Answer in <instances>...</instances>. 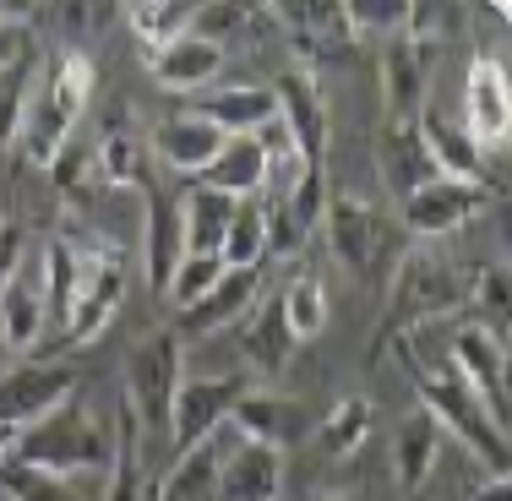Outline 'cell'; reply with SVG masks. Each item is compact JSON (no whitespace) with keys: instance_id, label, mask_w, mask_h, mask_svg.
<instances>
[{"instance_id":"obj_41","label":"cell","mask_w":512,"mask_h":501,"mask_svg":"<svg viewBox=\"0 0 512 501\" xmlns=\"http://www.w3.org/2000/svg\"><path fill=\"white\" fill-rule=\"evenodd\" d=\"M469 501H512V485H507V474H491L485 485H474Z\"/></svg>"},{"instance_id":"obj_44","label":"cell","mask_w":512,"mask_h":501,"mask_svg":"<svg viewBox=\"0 0 512 501\" xmlns=\"http://www.w3.org/2000/svg\"><path fill=\"white\" fill-rule=\"evenodd\" d=\"M306 501H365V496H306Z\"/></svg>"},{"instance_id":"obj_5","label":"cell","mask_w":512,"mask_h":501,"mask_svg":"<svg viewBox=\"0 0 512 501\" xmlns=\"http://www.w3.org/2000/svg\"><path fill=\"white\" fill-rule=\"evenodd\" d=\"M180 382H186V349H180L175 327L148 333L126 354V393L120 398L131 403L142 436H169V409H175Z\"/></svg>"},{"instance_id":"obj_19","label":"cell","mask_w":512,"mask_h":501,"mask_svg":"<svg viewBox=\"0 0 512 501\" xmlns=\"http://www.w3.org/2000/svg\"><path fill=\"white\" fill-rule=\"evenodd\" d=\"M120 295H126V267H99V273H88L82 278V289H77V300H71V316L60 322V333H55V349H82V344H93V338L109 327V316H115V305Z\"/></svg>"},{"instance_id":"obj_14","label":"cell","mask_w":512,"mask_h":501,"mask_svg":"<svg viewBox=\"0 0 512 501\" xmlns=\"http://www.w3.org/2000/svg\"><path fill=\"white\" fill-rule=\"evenodd\" d=\"M186 262V224H180V191L148 186V229H142V278L164 300L175 267Z\"/></svg>"},{"instance_id":"obj_12","label":"cell","mask_w":512,"mask_h":501,"mask_svg":"<svg viewBox=\"0 0 512 501\" xmlns=\"http://www.w3.org/2000/svg\"><path fill=\"white\" fill-rule=\"evenodd\" d=\"M273 104H278V120H284L295 153L306 158V164H327V142H333V131H327V104H322V93H316L311 71L289 66L284 77L273 82Z\"/></svg>"},{"instance_id":"obj_7","label":"cell","mask_w":512,"mask_h":501,"mask_svg":"<svg viewBox=\"0 0 512 501\" xmlns=\"http://www.w3.org/2000/svg\"><path fill=\"white\" fill-rule=\"evenodd\" d=\"M496 191L502 186H474V180H442L436 175L431 186H420L414 197H404V218H398V229H404L409 240H442L463 229L469 218H480L485 207L496 202Z\"/></svg>"},{"instance_id":"obj_40","label":"cell","mask_w":512,"mask_h":501,"mask_svg":"<svg viewBox=\"0 0 512 501\" xmlns=\"http://www.w3.org/2000/svg\"><path fill=\"white\" fill-rule=\"evenodd\" d=\"M22 251H28V235H22V224H0V284H6V278L22 267Z\"/></svg>"},{"instance_id":"obj_39","label":"cell","mask_w":512,"mask_h":501,"mask_svg":"<svg viewBox=\"0 0 512 501\" xmlns=\"http://www.w3.org/2000/svg\"><path fill=\"white\" fill-rule=\"evenodd\" d=\"M256 11L251 6H235V0H207V6H191V39L213 44V50H224L229 39H235L240 28H251Z\"/></svg>"},{"instance_id":"obj_26","label":"cell","mask_w":512,"mask_h":501,"mask_svg":"<svg viewBox=\"0 0 512 501\" xmlns=\"http://www.w3.org/2000/svg\"><path fill=\"white\" fill-rule=\"evenodd\" d=\"M197 186H213L235 202H251L256 191L267 186V158L256 148V137H224V148H218V158L197 175Z\"/></svg>"},{"instance_id":"obj_36","label":"cell","mask_w":512,"mask_h":501,"mask_svg":"<svg viewBox=\"0 0 512 501\" xmlns=\"http://www.w3.org/2000/svg\"><path fill=\"white\" fill-rule=\"evenodd\" d=\"M186 28H191V6H131V33L142 44V60L164 44L186 39Z\"/></svg>"},{"instance_id":"obj_35","label":"cell","mask_w":512,"mask_h":501,"mask_svg":"<svg viewBox=\"0 0 512 501\" xmlns=\"http://www.w3.org/2000/svg\"><path fill=\"white\" fill-rule=\"evenodd\" d=\"M218 278H224V256H218V251H186V262L175 267L164 300L175 305V311H186V305H197L207 289L218 284Z\"/></svg>"},{"instance_id":"obj_37","label":"cell","mask_w":512,"mask_h":501,"mask_svg":"<svg viewBox=\"0 0 512 501\" xmlns=\"http://www.w3.org/2000/svg\"><path fill=\"white\" fill-rule=\"evenodd\" d=\"M289 213V224L300 229V235H311L316 224H322V213H327V164H306L295 175V186H289V197L278 202Z\"/></svg>"},{"instance_id":"obj_3","label":"cell","mask_w":512,"mask_h":501,"mask_svg":"<svg viewBox=\"0 0 512 501\" xmlns=\"http://www.w3.org/2000/svg\"><path fill=\"white\" fill-rule=\"evenodd\" d=\"M453 311H463V284H458L453 267H447V256L404 251L393 284H387V322H382V333H376V349L393 333L442 322V316H453Z\"/></svg>"},{"instance_id":"obj_20","label":"cell","mask_w":512,"mask_h":501,"mask_svg":"<svg viewBox=\"0 0 512 501\" xmlns=\"http://www.w3.org/2000/svg\"><path fill=\"white\" fill-rule=\"evenodd\" d=\"M414 131H420V142H425V153H431V164L442 180H474V186H485V148L458 126V120H447L436 104H425L420 120H414Z\"/></svg>"},{"instance_id":"obj_16","label":"cell","mask_w":512,"mask_h":501,"mask_svg":"<svg viewBox=\"0 0 512 501\" xmlns=\"http://www.w3.org/2000/svg\"><path fill=\"white\" fill-rule=\"evenodd\" d=\"M284 496V452L235 436V447L218 463L213 501H278Z\"/></svg>"},{"instance_id":"obj_21","label":"cell","mask_w":512,"mask_h":501,"mask_svg":"<svg viewBox=\"0 0 512 501\" xmlns=\"http://www.w3.org/2000/svg\"><path fill=\"white\" fill-rule=\"evenodd\" d=\"M376 175H382V186L393 191L398 202L414 197L420 186H431L436 164H431V153H425L420 131L414 126H382L376 131Z\"/></svg>"},{"instance_id":"obj_38","label":"cell","mask_w":512,"mask_h":501,"mask_svg":"<svg viewBox=\"0 0 512 501\" xmlns=\"http://www.w3.org/2000/svg\"><path fill=\"white\" fill-rule=\"evenodd\" d=\"M463 305H474V311H480V322H474V327L507 338V262H485L480 273H474V295L463 300Z\"/></svg>"},{"instance_id":"obj_33","label":"cell","mask_w":512,"mask_h":501,"mask_svg":"<svg viewBox=\"0 0 512 501\" xmlns=\"http://www.w3.org/2000/svg\"><path fill=\"white\" fill-rule=\"evenodd\" d=\"M33 82H39V60H33V50H22L11 66H0V153L17 148L22 109H28V99H33Z\"/></svg>"},{"instance_id":"obj_28","label":"cell","mask_w":512,"mask_h":501,"mask_svg":"<svg viewBox=\"0 0 512 501\" xmlns=\"http://www.w3.org/2000/svg\"><path fill=\"white\" fill-rule=\"evenodd\" d=\"M436 458H442V425L431 420L425 409H414L404 425H398L393 436V474L404 491H420L425 480H431Z\"/></svg>"},{"instance_id":"obj_43","label":"cell","mask_w":512,"mask_h":501,"mask_svg":"<svg viewBox=\"0 0 512 501\" xmlns=\"http://www.w3.org/2000/svg\"><path fill=\"white\" fill-rule=\"evenodd\" d=\"M6 360H11V344H6V333H0V371H6Z\"/></svg>"},{"instance_id":"obj_34","label":"cell","mask_w":512,"mask_h":501,"mask_svg":"<svg viewBox=\"0 0 512 501\" xmlns=\"http://www.w3.org/2000/svg\"><path fill=\"white\" fill-rule=\"evenodd\" d=\"M0 501H88L71 491V480H55V474H39L28 463H0Z\"/></svg>"},{"instance_id":"obj_13","label":"cell","mask_w":512,"mask_h":501,"mask_svg":"<svg viewBox=\"0 0 512 501\" xmlns=\"http://www.w3.org/2000/svg\"><path fill=\"white\" fill-rule=\"evenodd\" d=\"M229 425H235L246 442H262V447H273V452L306 442V436L316 431V420H311L306 403H295V398H284V393H256V387H251V393H240V403L229 409Z\"/></svg>"},{"instance_id":"obj_18","label":"cell","mask_w":512,"mask_h":501,"mask_svg":"<svg viewBox=\"0 0 512 501\" xmlns=\"http://www.w3.org/2000/svg\"><path fill=\"white\" fill-rule=\"evenodd\" d=\"M322 229L333 240L338 262L349 267V278L371 284V256H376V229H382V213L360 197H333L322 213Z\"/></svg>"},{"instance_id":"obj_27","label":"cell","mask_w":512,"mask_h":501,"mask_svg":"<svg viewBox=\"0 0 512 501\" xmlns=\"http://www.w3.org/2000/svg\"><path fill=\"white\" fill-rule=\"evenodd\" d=\"M93 169H99V180H109V186H142V191L153 186L148 142H142V131L126 115L109 120V131L99 137V148H93Z\"/></svg>"},{"instance_id":"obj_25","label":"cell","mask_w":512,"mask_h":501,"mask_svg":"<svg viewBox=\"0 0 512 501\" xmlns=\"http://www.w3.org/2000/svg\"><path fill=\"white\" fill-rule=\"evenodd\" d=\"M218 71H224V50L191 39V33L148 55V77L158 82V88H169V93H186V99H191V93H202Z\"/></svg>"},{"instance_id":"obj_8","label":"cell","mask_w":512,"mask_h":501,"mask_svg":"<svg viewBox=\"0 0 512 501\" xmlns=\"http://www.w3.org/2000/svg\"><path fill=\"white\" fill-rule=\"evenodd\" d=\"M240 393H251L246 376H186L169 409V452H191L202 447L218 425H229V409L240 403Z\"/></svg>"},{"instance_id":"obj_30","label":"cell","mask_w":512,"mask_h":501,"mask_svg":"<svg viewBox=\"0 0 512 501\" xmlns=\"http://www.w3.org/2000/svg\"><path fill=\"white\" fill-rule=\"evenodd\" d=\"M371 420H376V409H371V398H338L333 409L316 420V447H322V458H355V452L365 447V436H371Z\"/></svg>"},{"instance_id":"obj_15","label":"cell","mask_w":512,"mask_h":501,"mask_svg":"<svg viewBox=\"0 0 512 501\" xmlns=\"http://www.w3.org/2000/svg\"><path fill=\"white\" fill-rule=\"evenodd\" d=\"M256 300H262V267H251V273L224 267V278H218L197 305L180 311L175 338H207V333H224V327H240V316H246Z\"/></svg>"},{"instance_id":"obj_1","label":"cell","mask_w":512,"mask_h":501,"mask_svg":"<svg viewBox=\"0 0 512 501\" xmlns=\"http://www.w3.org/2000/svg\"><path fill=\"white\" fill-rule=\"evenodd\" d=\"M93 60L82 50H60L50 66L33 82V99L22 109V131H17V153L28 158L33 169H50L71 142V126L82 120V109L93 99Z\"/></svg>"},{"instance_id":"obj_23","label":"cell","mask_w":512,"mask_h":501,"mask_svg":"<svg viewBox=\"0 0 512 501\" xmlns=\"http://www.w3.org/2000/svg\"><path fill=\"white\" fill-rule=\"evenodd\" d=\"M218 148H224V131H213L207 120L191 115V109H180V115H169L153 126V153L164 158L169 169H180L186 180H197L218 158Z\"/></svg>"},{"instance_id":"obj_29","label":"cell","mask_w":512,"mask_h":501,"mask_svg":"<svg viewBox=\"0 0 512 501\" xmlns=\"http://www.w3.org/2000/svg\"><path fill=\"white\" fill-rule=\"evenodd\" d=\"M235 197H224V191L213 186H197V180H186V191H180V224H186V251H218L224 246V229L229 218H235Z\"/></svg>"},{"instance_id":"obj_32","label":"cell","mask_w":512,"mask_h":501,"mask_svg":"<svg viewBox=\"0 0 512 501\" xmlns=\"http://www.w3.org/2000/svg\"><path fill=\"white\" fill-rule=\"evenodd\" d=\"M218 256H224V267H240V273L267 267V213H262V202H240L235 207Z\"/></svg>"},{"instance_id":"obj_4","label":"cell","mask_w":512,"mask_h":501,"mask_svg":"<svg viewBox=\"0 0 512 501\" xmlns=\"http://www.w3.org/2000/svg\"><path fill=\"white\" fill-rule=\"evenodd\" d=\"M414 387H420V409L431 414L436 425H442V436H458V442L469 447L491 474H507V431L491 420V414H485V403L458 382L453 365L420 376Z\"/></svg>"},{"instance_id":"obj_17","label":"cell","mask_w":512,"mask_h":501,"mask_svg":"<svg viewBox=\"0 0 512 501\" xmlns=\"http://www.w3.org/2000/svg\"><path fill=\"white\" fill-rule=\"evenodd\" d=\"M180 109H191V115L207 120L213 131H224V137H256L278 115L273 88H256V82H246V88H202Z\"/></svg>"},{"instance_id":"obj_31","label":"cell","mask_w":512,"mask_h":501,"mask_svg":"<svg viewBox=\"0 0 512 501\" xmlns=\"http://www.w3.org/2000/svg\"><path fill=\"white\" fill-rule=\"evenodd\" d=\"M278 305H284V322L289 333H295V344H306V338H316L327 327V289L316 273H289V284L278 289Z\"/></svg>"},{"instance_id":"obj_42","label":"cell","mask_w":512,"mask_h":501,"mask_svg":"<svg viewBox=\"0 0 512 501\" xmlns=\"http://www.w3.org/2000/svg\"><path fill=\"white\" fill-rule=\"evenodd\" d=\"M11 452H17V431H11V425H0V463H11Z\"/></svg>"},{"instance_id":"obj_22","label":"cell","mask_w":512,"mask_h":501,"mask_svg":"<svg viewBox=\"0 0 512 501\" xmlns=\"http://www.w3.org/2000/svg\"><path fill=\"white\" fill-rule=\"evenodd\" d=\"M44 327H50L44 284H39V273H28V256H22V267L0 284V333H6L11 354H17V349H39Z\"/></svg>"},{"instance_id":"obj_6","label":"cell","mask_w":512,"mask_h":501,"mask_svg":"<svg viewBox=\"0 0 512 501\" xmlns=\"http://www.w3.org/2000/svg\"><path fill=\"white\" fill-rule=\"evenodd\" d=\"M66 398H77V365L66 360H28L0 371V425H11V431L39 425Z\"/></svg>"},{"instance_id":"obj_11","label":"cell","mask_w":512,"mask_h":501,"mask_svg":"<svg viewBox=\"0 0 512 501\" xmlns=\"http://www.w3.org/2000/svg\"><path fill=\"white\" fill-rule=\"evenodd\" d=\"M431 50L409 44L404 33L382 39V126H414L425 109V82H431Z\"/></svg>"},{"instance_id":"obj_24","label":"cell","mask_w":512,"mask_h":501,"mask_svg":"<svg viewBox=\"0 0 512 501\" xmlns=\"http://www.w3.org/2000/svg\"><path fill=\"white\" fill-rule=\"evenodd\" d=\"M295 333H289V322H284V305H278V295H267V300H256L246 316H240V354L256 365V371H267V376H278L289 360H295Z\"/></svg>"},{"instance_id":"obj_9","label":"cell","mask_w":512,"mask_h":501,"mask_svg":"<svg viewBox=\"0 0 512 501\" xmlns=\"http://www.w3.org/2000/svg\"><path fill=\"white\" fill-rule=\"evenodd\" d=\"M447 365H453L458 382L485 403V414L507 431V371H512L507 338H496V333H485V327L469 322V327H458L453 344H447Z\"/></svg>"},{"instance_id":"obj_2","label":"cell","mask_w":512,"mask_h":501,"mask_svg":"<svg viewBox=\"0 0 512 501\" xmlns=\"http://www.w3.org/2000/svg\"><path fill=\"white\" fill-rule=\"evenodd\" d=\"M109 452H115V425H104L82 398H66L39 425L17 431V452L11 458L39 474H55V480H71V474H88V469L104 474Z\"/></svg>"},{"instance_id":"obj_10","label":"cell","mask_w":512,"mask_h":501,"mask_svg":"<svg viewBox=\"0 0 512 501\" xmlns=\"http://www.w3.org/2000/svg\"><path fill=\"white\" fill-rule=\"evenodd\" d=\"M512 126V88H507V66L502 55H469V77H463V131L480 148H502Z\"/></svg>"}]
</instances>
